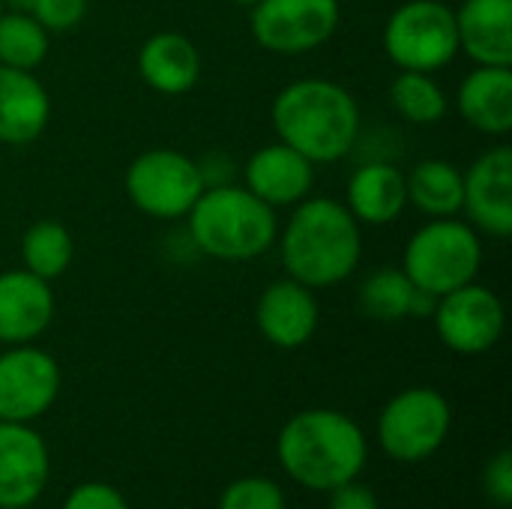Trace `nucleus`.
Masks as SVG:
<instances>
[{
    "label": "nucleus",
    "instance_id": "obj_7",
    "mask_svg": "<svg viewBox=\"0 0 512 509\" xmlns=\"http://www.w3.org/2000/svg\"><path fill=\"white\" fill-rule=\"evenodd\" d=\"M126 195L150 219H186L207 189L192 156L171 147H150L126 168Z\"/></svg>",
    "mask_w": 512,
    "mask_h": 509
},
{
    "label": "nucleus",
    "instance_id": "obj_13",
    "mask_svg": "<svg viewBox=\"0 0 512 509\" xmlns=\"http://www.w3.org/2000/svg\"><path fill=\"white\" fill-rule=\"evenodd\" d=\"M48 447L27 423L0 420V509L36 504L48 483Z\"/></svg>",
    "mask_w": 512,
    "mask_h": 509
},
{
    "label": "nucleus",
    "instance_id": "obj_29",
    "mask_svg": "<svg viewBox=\"0 0 512 509\" xmlns=\"http://www.w3.org/2000/svg\"><path fill=\"white\" fill-rule=\"evenodd\" d=\"M63 509H129V504L108 483H81L69 492Z\"/></svg>",
    "mask_w": 512,
    "mask_h": 509
},
{
    "label": "nucleus",
    "instance_id": "obj_25",
    "mask_svg": "<svg viewBox=\"0 0 512 509\" xmlns=\"http://www.w3.org/2000/svg\"><path fill=\"white\" fill-rule=\"evenodd\" d=\"M414 291H417V285L405 276V270L381 267L363 279L357 300H360L363 315H369L372 321L393 324V321L411 318Z\"/></svg>",
    "mask_w": 512,
    "mask_h": 509
},
{
    "label": "nucleus",
    "instance_id": "obj_34",
    "mask_svg": "<svg viewBox=\"0 0 512 509\" xmlns=\"http://www.w3.org/2000/svg\"><path fill=\"white\" fill-rule=\"evenodd\" d=\"M0 15H3V0H0Z\"/></svg>",
    "mask_w": 512,
    "mask_h": 509
},
{
    "label": "nucleus",
    "instance_id": "obj_17",
    "mask_svg": "<svg viewBox=\"0 0 512 509\" xmlns=\"http://www.w3.org/2000/svg\"><path fill=\"white\" fill-rule=\"evenodd\" d=\"M51 120V96L33 72L0 66V144H33Z\"/></svg>",
    "mask_w": 512,
    "mask_h": 509
},
{
    "label": "nucleus",
    "instance_id": "obj_3",
    "mask_svg": "<svg viewBox=\"0 0 512 509\" xmlns=\"http://www.w3.org/2000/svg\"><path fill=\"white\" fill-rule=\"evenodd\" d=\"M276 450L285 474L312 492H333L336 486L357 480L369 456L363 429L333 408L294 414L282 426Z\"/></svg>",
    "mask_w": 512,
    "mask_h": 509
},
{
    "label": "nucleus",
    "instance_id": "obj_4",
    "mask_svg": "<svg viewBox=\"0 0 512 509\" xmlns=\"http://www.w3.org/2000/svg\"><path fill=\"white\" fill-rule=\"evenodd\" d=\"M189 240L216 261H252L273 249L279 219L270 204L246 186H207L186 213Z\"/></svg>",
    "mask_w": 512,
    "mask_h": 509
},
{
    "label": "nucleus",
    "instance_id": "obj_35",
    "mask_svg": "<svg viewBox=\"0 0 512 509\" xmlns=\"http://www.w3.org/2000/svg\"><path fill=\"white\" fill-rule=\"evenodd\" d=\"M21 509H27V507H21Z\"/></svg>",
    "mask_w": 512,
    "mask_h": 509
},
{
    "label": "nucleus",
    "instance_id": "obj_5",
    "mask_svg": "<svg viewBox=\"0 0 512 509\" xmlns=\"http://www.w3.org/2000/svg\"><path fill=\"white\" fill-rule=\"evenodd\" d=\"M480 264H483V240L474 225L456 216L429 219L423 228L411 234L402 255L405 276L417 288L435 297H444L474 282Z\"/></svg>",
    "mask_w": 512,
    "mask_h": 509
},
{
    "label": "nucleus",
    "instance_id": "obj_9",
    "mask_svg": "<svg viewBox=\"0 0 512 509\" xmlns=\"http://www.w3.org/2000/svg\"><path fill=\"white\" fill-rule=\"evenodd\" d=\"M339 21V0H258L249 9L255 42L282 57L321 48L339 30Z\"/></svg>",
    "mask_w": 512,
    "mask_h": 509
},
{
    "label": "nucleus",
    "instance_id": "obj_18",
    "mask_svg": "<svg viewBox=\"0 0 512 509\" xmlns=\"http://www.w3.org/2000/svg\"><path fill=\"white\" fill-rule=\"evenodd\" d=\"M453 12L459 51L477 66H512V0H465Z\"/></svg>",
    "mask_w": 512,
    "mask_h": 509
},
{
    "label": "nucleus",
    "instance_id": "obj_11",
    "mask_svg": "<svg viewBox=\"0 0 512 509\" xmlns=\"http://www.w3.org/2000/svg\"><path fill=\"white\" fill-rule=\"evenodd\" d=\"M60 393V366L57 360L27 345H9L0 354V420L3 423H33L42 417Z\"/></svg>",
    "mask_w": 512,
    "mask_h": 509
},
{
    "label": "nucleus",
    "instance_id": "obj_6",
    "mask_svg": "<svg viewBox=\"0 0 512 509\" xmlns=\"http://www.w3.org/2000/svg\"><path fill=\"white\" fill-rule=\"evenodd\" d=\"M387 57L408 72H438L459 54L456 12L441 0H405L384 24Z\"/></svg>",
    "mask_w": 512,
    "mask_h": 509
},
{
    "label": "nucleus",
    "instance_id": "obj_1",
    "mask_svg": "<svg viewBox=\"0 0 512 509\" xmlns=\"http://www.w3.org/2000/svg\"><path fill=\"white\" fill-rule=\"evenodd\" d=\"M279 255L288 279L321 291L354 276L363 258V225L336 198H303L294 204Z\"/></svg>",
    "mask_w": 512,
    "mask_h": 509
},
{
    "label": "nucleus",
    "instance_id": "obj_21",
    "mask_svg": "<svg viewBox=\"0 0 512 509\" xmlns=\"http://www.w3.org/2000/svg\"><path fill=\"white\" fill-rule=\"evenodd\" d=\"M456 108L483 135L512 132V66H477L456 90Z\"/></svg>",
    "mask_w": 512,
    "mask_h": 509
},
{
    "label": "nucleus",
    "instance_id": "obj_12",
    "mask_svg": "<svg viewBox=\"0 0 512 509\" xmlns=\"http://www.w3.org/2000/svg\"><path fill=\"white\" fill-rule=\"evenodd\" d=\"M462 210L468 213V225L489 237L512 234V150L507 144L486 150L465 171V198Z\"/></svg>",
    "mask_w": 512,
    "mask_h": 509
},
{
    "label": "nucleus",
    "instance_id": "obj_20",
    "mask_svg": "<svg viewBox=\"0 0 512 509\" xmlns=\"http://www.w3.org/2000/svg\"><path fill=\"white\" fill-rule=\"evenodd\" d=\"M342 204L360 225H369V228L390 225L408 207L405 174L393 162H363L348 177Z\"/></svg>",
    "mask_w": 512,
    "mask_h": 509
},
{
    "label": "nucleus",
    "instance_id": "obj_2",
    "mask_svg": "<svg viewBox=\"0 0 512 509\" xmlns=\"http://www.w3.org/2000/svg\"><path fill=\"white\" fill-rule=\"evenodd\" d=\"M282 144L309 162H339L360 138V105L339 81L300 78L279 90L270 108Z\"/></svg>",
    "mask_w": 512,
    "mask_h": 509
},
{
    "label": "nucleus",
    "instance_id": "obj_24",
    "mask_svg": "<svg viewBox=\"0 0 512 509\" xmlns=\"http://www.w3.org/2000/svg\"><path fill=\"white\" fill-rule=\"evenodd\" d=\"M72 258H75L72 234L54 219L33 222L21 237V267L45 282L60 279L69 270Z\"/></svg>",
    "mask_w": 512,
    "mask_h": 509
},
{
    "label": "nucleus",
    "instance_id": "obj_30",
    "mask_svg": "<svg viewBox=\"0 0 512 509\" xmlns=\"http://www.w3.org/2000/svg\"><path fill=\"white\" fill-rule=\"evenodd\" d=\"M486 495L498 507H512V456L510 450H501L489 465H486Z\"/></svg>",
    "mask_w": 512,
    "mask_h": 509
},
{
    "label": "nucleus",
    "instance_id": "obj_32",
    "mask_svg": "<svg viewBox=\"0 0 512 509\" xmlns=\"http://www.w3.org/2000/svg\"><path fill=\"white\" fill-rule=\"evenodd\" d=\"M33 3L36 0H3V9H9V12H33Z\"/></svg>",
    "mask_w": 512,
    "mask_h": 509
},
{
    "label": "nucleus",
    "instance_id": "obj_10",
    "mask_svg": "<svg viewBox=\"0 0 512 509\" xmlns=\"http://www.w3.org/2000/svg\"><path fill=\"white\" fill-rule=\"evenodd\" d=\"M432 321H435L441 342L450 351L477 357L498 345V339L504 336L507 315H504L501 297L492 288L468 282V285L438 297Z\"/></svg>",
    "mask_w": 512,
    "mask_h": 509
},
{
    "label": "nucleus",
    "instance_id": "obj_23",
    "mask_svg": "<svg viewBox=\"0 0 512 509\" xmlns=\"http://www.w3.org/2000/svg\"><path fill=\"white\" fill-rule=\"evenodd\" d=\"M390 105L393 111L414 126H435L450 111L447 90L432 78V72H408L399 69V75L390 81Z\"/></svg>",
    "mask_w": 512,
    "mask_h": 509
},
{
    "label": "nucleus",
    "instance_id": "obj_15",
    "mask_svg": "<svg viewBox=\"0 0 512 509\" xmlns=\"http://www.w3.org/2000/svg\"><path fill=\"white\" fill-rule=\"evenodd\" d=\"M246 189L258 195L264 204L291 207L312 195L315 186V162H309L294 147L276 141L261 150H255L243 168Z\"/></svg>",
    "mask_w": 512,
    "mask_h": 509
},
{
    "label": "nucleus",
    "instance_id": "obj_26",
    "mask_svg": "<svg viewBox=\"0 0 512 509\" xmlns=\"http://www.w3.org/2000/svg\"><path fill=\"white\" fill-rule=\"evenodd\" d=\"M48 30L27 12L0 15V66L33 72L48 57Z\"/></svg>",
    "mask_w": 512,
    "mask_h": 509
},
{
    "label": "nucleus",
    "instance_id": "obj_14",
    "mask_svg": "<svg viewBox=\"0 0 512 509\" xmlns=\"http://www.w3.org/2000/svg\"><path fill=\"white\" fill-rule=\"evenodd\" d=\"M255 321L270 345L294 351L303 348L318 333L321 306L312 288L285 276L261 291L255 306Z\"/></svg>",
    "mask_w": 512,
    "mask_h": 509
},
{
    "label": "nucleus",
    "instance_id": "obj_22",
    "mask_svg": "<svg viewBox=\"0 0 512 509\" xmlns=\"http://www.w3.org/2000/svg\"><path fill=\"white\" fill-rule=\"evenodd\" d=\"M408 204L429 219H447L462 213L465 171L447 159H423L405 174Z\"/></svg>",
    "mask_w": 512,
    "mask_h": 509
},
{
    "label": "nucleus",
    "instance_id": "obj_28",
    "mask_svg": "<svg viewBox=\"0 0 512 509\" xmlns=\"http://www.w3.org/2000/svg\"><path fill=\"white\" fill-rule=\"evenodd\" d=\"M48 33H69L87 15V0H36L30 12Z\"/></svg>",
    "mask_w": 512,
    "mask_h": 509
},
{
    "label": "nucleus",
    "instance_id": "obj_33",
    "mask_svg": "<svg viewBox=\"0 0 512 509\" xmlns=\"http://www.w3.org/2000/svg\"><path fill=\"white\" fill-rule=\"evenodd\" d=\"M234 3H240V6H246V9H252V6H255L258 0H234Z\"/></svg>",
    "mask_w": 512,
    "mask_h": 509
},
{
    "label": "nucleus",
    "instance_id": "obj_16",
    "mask_svg": "<svg viewBox=\"0 0 512 509\" xmlns=\"http://www.w3.org/2000/svg\"><path fill=\"white\" fill-rule=\"evenodd\" d=\"M54 321V291L45 279L21 270L0 273V345H27Z\"/></svg>",
    "mask_w": 512,
    "mask_h": 509
},
{
    "label": "nucleus",
    "instance_id": "obj_19",
    "mask_svg": "<svg viewBox=\"0 0 512 509\" xmlns=\"http://www.w3.org/2000/svg\"><path fill=\"white\" fill-rule=\"evenodd\" d=\"M138 75L162 96H183L201 78V51L189 36L159 30L138 51Z\"/></svg>",
    "mask_w": 512,
    "mask_h": 509
},
{
    "label": "nucleus",
    "instance_id": "obj_8",
    "mask_svg": "<svg viewBox=\"0 0 512 509\" xmlns=\"http://www.w3.org/2000/svg\"><path fill=\"white\" fill-rule=\"evenodd\" d=\"M453 426L450 402L432 387H411L393 396L378 417V441L399 462L435 456Z\"/></svg>",
    "mask_w": 512,
    "mask_h": 509
},
{
    "label": "nucleus",
    "instance_id": "obj_31",
    "mask_svg": "<svg viewBox=\"0 0 512 509\" xmlns=\"http://www.w3.org/2000/svg\"><path fill=\"white\" fill-rule=\"evenodd\" d=\"M327 495H330V509H378L375 492L357 480H348Z\"/></svg>",
    "mask_w": 512,
    "mask_h": 509
},
{
    "label": "nucleus",
    "instance_id": "obj_27",
    "mask_svg": "<svg viewBox=\"0 0 512 509\" xmlns=\"http://www.w3.org/2000/svg\"><path fill=\"white\" fill-rule=\"evenodd\" d=\"M219 509H285V495L267 477H243L222 492Z\"/></svg>",
    "mask_w": 512,
    "mask_h": 509
}]
</instances>
